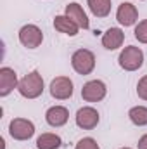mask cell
<instances>
[{
	"mask_svg": "<svg viewBox=\"0 0 147 149\" xmlns=\"http://www.w3.org/2000/svg\"><path fill=\"white\" fill-rule=\"evenodd\" d=\"M74 149H101V148H99V144H97L95 139H92V137H85V139L78 141V144L74 146Z\"/></svg>",
	"mask_w": 147,
	"mask_h": 149,
	"instance_id": "cell-19",
	"label": "cell"
},
{
	"mask_svg": "<svg viewBox=\"0 0 147 149\" xmlns=\"http://www.w3.org/2000/svg\"><path fill=\"white\" fill-rule=\"evenodd\" d=\"M54 28L57 30V31H61V33H66V35H69V37H74V35H78V24L74 23L73 19H69L66 14L64 16H55V19H54Z\"/></svg>",
	"mask_w": 147,
	"mask_h": 149,
	"instance_id": "cell-14",
	"label": "cell"
},
{
	"mask_svg": "<svg viewBox=\"0 0 147 149\" xmlns=\"http://www.w3.org/2000/svg\"><path fill=\"white\" fill-rule=\"evenodd\" d=\"M128 116H130L132 123L137 125V127L147 125V108L146 106H135V108H132L130 113H128Z\"/></svg>",
	"mask_w": 147,
	"mask_h": 149,
	"instance_id": "cell-17",
	"label": "cell"
},
{
	"mask_svg": "<svg viewBox=\"0 0 147 149\" xmlns=\"http://www.w3.org/2000/svg\"><path fill=\"white\" fill-rule=\"evenodd\" d=\"M71 66L78 74H90L95 68V56L88 49H78L71 57Z\"/></svg>",
	"mask_w": 147,
	"mask_h": 149,
	"instance_id": "cell-3",
	"label": "cell"
},
{
	"mask_svg": "<svg viewBox=\"0 0 147 149\" xmlns=\"http://www.w3.org/2000/svg\"><path fill=\"white\" fill-rule=\"evenodd\" d=\"M90 12L95 17H106L111 12V0H87Z\"/></svg>",
	"mask_w": 147,
	"mask_h": 149,
	"instance_id": "cell-15",
	"label": "cell"
},
{
	"mask_svg": "<svg viewBox=\"0 0 147 149\" xmlns=\"http://www.w3.org/2000/svg\"><path fill=\"white\" fill-rule=\"evenodd\" d=\"M17 90L23 97L26 99H37L43 92V78L38 71H31L28 73L17 85Z\"/></svg>",
	"mask_w": 147,
	"mask_h": 149,
	"instance_id": "cell-1",
	"label": "cell"
},
{
	"mask_svg": "<svg viewBox=\"0 0 147 149\" xmlns=\"http://www.w3.org/2000/svg\"><path fill=\"white\" fill-rule=\"evenodd\" d=\"M123 40H125V33L119 28H109L102 35V45L107 50H116L123 45Z\"/></svg>",
	"mask_w": 147,
	"mask_h": 149,
	"instance_id": "cell-13",
	"label": "cell"
},
{
	"mask_svg": "<svg viewBox=\"0 0 147 149\" xmlns=\"http://www.w3.org/2000/svg\"><path fill=\"white\" fill-rule=\"evenodd\" d=\"M118 63L125 71H135L144 64V52L139 47L128 45L121 50V54L118 57Z\"/></svg>",
	"mask_w": 147,
	"mask_h": 149,
	"instance_id": "cell-2",
	"label": "cell"
},
{
	"mask_svg": "<svg viewBox=\"0 0 147 149\" xmlns=\"http://www.w3.org/2000/svg\"><path fill=\"white\" fill-rule=\"evenodd\" d=\"M19 42L28 49H37L43 42V33L35 24H24L19 30Z\"/></svg>",
	"mask_w": 147,
	"mask_h": 149,
	"instance_id": "cell-6",
	"label": "cell"
},
{
	"mask_svg": "<svg viewBox=\"0 0 147 149\" xmlns=\"http://www.w3.org/2000/svg\"><path fill=\"white\" fill-rule=\"evenodd\" d=\"M9 134L16 141H28L35 135V125L26 118H14L9 123Z\"/></svg>",
	"mask_w": 147,
	"mask_h": 149,
	"instance_id": "cell-4",
	"label": "cell"
},
{
	"mask_svg": "<svg viewBox=\"0 0 147 149\" xmlns=\"http://www.w3.org/2000/svg\"><path fill=\"white\" fill-rule=\"evenodd\" d=\"M137 94H139L140 99L147 101V74L139 80V83H137Z\"/></svg>",
	"mask_w": 147,
	"mask_h": 149,
	"instance_id": "cell-20",
	"label": "cell"
},
{
	"mask_svg": "<svg viewBox=\"0 0 147 149\" xmlns=\"http://www.w3.org/2000/svg\"><path fill=\"white\" fill-rule=\"evenodd\" d=\"M137 17H139V10H137V7H135L133 3L123 2V3L118 7L116 19H118V23H119L121 26H132V24H135Z\"/></svg>",
	"mask_w": 147,
	"mask_h": 149,
	"instance_id": "cell-9",
	"label": "cell"
},
{
	"mask_svg": "<svg viewBox=\"0 0 147 149\" xmlns=\"http://www.w3.org/2000/svg\"><path fill=\"white\" fill-rule=\"evenodd\" d=\"M107 94V88H106V83L101 81V80H92V81H87L81 88V97L87 101V102H99L106 97Z\"/></svg>",
	"mask_w": 147,
	"mask_h": 149,
	"instance_id": "cell-5",
	"label": "cell"
},
{
	"mask_svg": "<svg viewBox=\"0 0 147 149\" xmlns=\"http://www.w3.org/2000/svg\"><path fill=\"white\" fill-rule=\"evenodd\" d=\"M50 95L54 99L64 101L73 95V81L68 76H57L50 81Z\"/></svg>",
	"mask_w": 147,
	"mask_h": 149,
	"instance_id": "cell-7",
	"label": "cell"
},
{
	"mask_svg": "<svg viewBox=\"0 0 147 149\" xmlns=\"http://www.w3.org/2000/svg\"><path fill=\"white\" fill-rule=\"evenodd\" d=\"M139 149H147V134L140 137V141H139Z\"/></svg>",
	"mask_w": 147,
	"mask_h": 149,
	"instance_id": "cell-21",
	"label": "cell"
},
{
	"mask_svg": "<svg viewBox=\"0 0 147 149\" xmlns=\"http://www.w3.org/2000/svg\"><path fill=\"white\" fill-rule=\"evenodd\" d=\"M135 38L140 42V43H147V19L140 21L137 26H135Z\"/></svg>",
	"mask_w": 147,
	"mask_h": 149,
	"instance_id": "cell-18",
	"label": "cell"
},
{
	"mask_svg": "<svg viewBox=\"0 0 147 149\" xmlns=\"http://www.w3.org/2000/svg\"><path fill=\"white\" fill-rule=\"evenodd\" d=\"M45 120L50 127H62L69 120V111L64 106H52L49 111L45 113Z\"/></svg>",
	"mask_w": 147,
	"mask_h": 149,
	"instance_id": "cell-11",
	"label": "cell"
},
{
	"mask_svg": "<svg viewBox=\"0 0 147 149\" xmlns=\"http://www.w3.org/2000/svg\"><path fill=\"white\" fill-rule=\"evenodd\" d=\"M121 149H132V148H121Z\"/></svg>",
	"mask_w": 147,
	"mask_h": 149,
	"instance_id": "cell-22",
	"label": "cell"
},
{
	"mask_svg": "<svg viewBox=\"0 0 147 149\" xmlns=\"http://www.w3.org/2000/svg\"><path fill=\"white\" fill-rule=\"evenodd\" d=\"M99 123V113L97 109L90 108V106H85V108H80L76 113V125L83 130H92L95 128Z\"/></svg>",
	"mask_w": 147,
	"mask_h": 149,
	"instance_id": "cell-8",
	"label": "cell"
},
{
	"mask_svg": "<svg viewBox=\"0 0 147 149\" xmlns=\"http://www.w3.org/2000/svg\"><path fill=\"white\" fill-rule=\"evenodd\" d=\"M17 85H19L17 74H16V71H14L12 68H7V66H5V68L0 70V95H2V97L9 95Z\"/></svg>",
	"mask_w": 147,
	"mask_h": 149,
	"instance_id": "cell-10",
	"label": "cell"
},
{
	"mask_svg": "<svg viewBox=\"0 0 147 149\" xmlns=\"http://www.w3.org/2000/svg\"><path fill=\"white\" fill-rule=\"evenodd\" d=\"M66 16H68L69 19H73L80 28L88 30L90 21H88V17H87V12L83 10V7H81L80 3H76V2L68 3V5H66Z\"/></svg>",
	"mask_w": 147,
	"mask_h": 149,
	"instance_id": "cell-12",
	"label": "cell"
},
{
	"mask_svg": "<svg viewBox=\"0 0 147 149\" xmlns=\"http://www.w3.org/2000/svg\"><path fill=\"white\" fill-rule=\"evenodd\" d=\"M62 144L61 137L55 134H42L37 139V148L38 149H59Z\"/></svg>",
	"mask_w": 147,
	"mask_h": 149,
	"instance_id": "cell-16",
	"label": "cell"
}]
</instances>
